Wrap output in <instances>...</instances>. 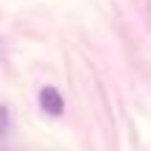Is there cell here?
Returning <instances> with one entry per match:
<instances>
[{"label":"cell","instance_id":"6da1fadb","mask_svg":"<svg viewBox=\"0 0 151 151\" xmlns=\"http://www.w3.org/2000/svg\"><path fill=\"white\" fill-rule=\"evenodd\" d=\"M39 106H42V112L50 115V118H62V112H65V98L59 95L56 87H42V90H39Z\"/></svg>","mask_w":151,"mask_h":151},{"label":"cell","instance_id":"7a4b0ae2","mask_svg":"<svg viewBox=\"0 0 151 151\" xmlns=\"http://www.w3.org/2000/svg\"><path fill=\"white\" fill-rule=\"evenodd\" d=\"M9 132V109L0 104V134H6Z\"/></svg>","mask_w":151,"mask_h":151}]
</instances>
